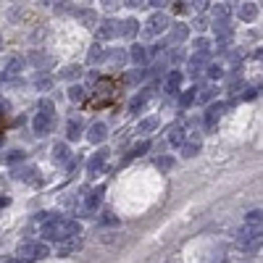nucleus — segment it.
<instances>
[{
	"instance_id": "obj_1",
	"label": "nucleus",
	"mask_w": 263,
	"mask_h": 263,
	"mask_svg": "<svg viewBox=\"0 0 263 263\" xmlns=\"http://www.w3.org/2000/svg\"><path fill=\"white\" fill-rule=\"evenodd\" d=\"M79 232H82V226L74 219H50V221L42 224L40 234L45 239H53V242H66V239H71V237H79Z\"/></svg>"
},
{
	"instance_id": "obj_2",
	"label": "nucleus",
	"mask_w": 263,
	"mask_h": 263,
	"mask_svg": "<svg viewBox=\"0 0 263 263\" xmlns=\"http://www.w3.org/2000/svg\"><path fill=\"white\" fill-rule=\"evenodd\" d=\"M50 250L45 242H32V239H24L19 247H16V258L19 260H40V258H48Z\"/></svg>"
},
{
	"instance_id": "obj_3",
	"label": "nucleus",
	"mask_w": 263,
	"mask_h": 263,
	"mask_svg": "<svg viewBox=\"0 0 263 263\" xmlns=\"http://www.w3.org/2000/svg\"><path fill=\"white\" fill-rule=\"evenodd\" d=\"M229 108V106H224V103H211L208 111H205V116H203V124H205V132H213L216 129V124H219V119L224 116V111Z\"/></svg>"
},
{
	"instance_id": "obj_4",
	"label": "nucleus",
	"mask_w": 263,
	"mask_h": 263,
	"mask_svg": "<svg viewBox=\"0 0 263 263\" xmlns=\"http://www.w3.org/2000/svg\"><path fill=\"white\" fill-rule=\"evenodd\" d=\"M237 242L245 247H260V226H245V229H239Z\"/></svg>"
},
{
	"instance_id": "obj_5",
	"label": "nucleus",
	"mask_w": 263,
	"mask_h": 263,
	"mask_svg": "<svg viewBox=\"0 0 263 263\" xmlns=\"http://www.w3.org/2000/svg\"><path fill=\"white\" fill-rule=\"evenodd\" d=\"M95 34H98V40H100V42L119 37V21H116V19H106V21H100L98 29H95Z\"/></svg>"
},
{
	"instance_id": "obj_6",
	"label": "nucleus",
	"mask_w": 263,
	"mask_h": 263,
	"mask_svg": "<svg viewBox=\"0 0 263 263\" xmlns=\"http://www.w3.org/2000/svg\"><path fill=\"white\" fill-rule=\"evenodd\" d=\"M168 29V16L161 14V11H155V14H150V19H147V34H161Z\"/></svg>"
},
{
	"instance_id": "obj_7",
	"label": "nucleus",
	"mask_w": 263,
	"mask_h": 263,
	"mask_svg": "<svg viewBox=\"0 0 263 263\" xmlns=\"http://www.w3.org/2000/svg\"><path fill=\"white\" fill-rule=\"evenodd\" d=\"M106 161H108V153L106 150L93 153V158L87 161V174H90V179L98 177V174H103V166H106Z\"/></svg>"
},
{
	"instance_id": "obj_8",
	"label": "nucleus",
	"mask_w": 263,
	"mask_h": 263,
	"mask_svg": "<svg viewBox=\"0 0 263 263\" xmlns=\"http://www.w3.org/2000/svg\"><path fill=\"white\" fill-rule=\"evenodd\" d=\"M208 61H211V55H200V53H195L192 58L187 61V68H190V76L195 79V76H200L203 74V68H208Z\"/></svg>"
},
{
	"instance_id": "obj_9",
	"label": "nucleus",
	"mask_w": 263,
	"mask_h": 263,
	"mask_svg": "<svg viewBox=\"0 0 263 263\" xmlns=\"http://www.w3.org/2000/svg\"><path fill=\"white\" fill-rule=\"evenodd\" d=\"M103 195H106V187H95L93 192H90V195L84 198V205H82V213H93L98 205H100V200H103Z\"/></svg>"
},
{
	"instance_id": "obj_10",
	"label": "nucleus",
	"mask_w": 263,
	"mask_h": 263,
	"mask_svg": "<svg viewBox=\"0 0 263 263\" xmlns=\"http://www.w3.org/2000/svg\"><path fill=\"white\" fill-rule=\"evenodd\" d=\"M106 137H108V127L103 121H95L93 127L87 129V140L93 142V145H100V142H106Z\"/></svg>"
},
{
	"instance_id": "obj_11",
	"label": "nucleus",
	"mask_w": 263,
	"mask_h": 263,
	"mask_svg": "<svg viewBox=\"0 0 263 263\" xmlns=\"http://www.w3.org/2000/svg\"><path fill=\"white\" fill-rule=\"evenodd\" d=\"M53 124H55V116H45V113H37V116H34V121H32V127H34V132H37V134H48V132L53 129Z\"/></svg>"
},
{
	"instance_id": "obj_12",
	"label": "nucleus",
	"mask_w": 263,
	"mask_h": 263,
	"mask_svg": "<svg viewBox=\"0 0 263 263\" xmlns=\"http://www.w3.org/2000/svg\"><path fill=\"white\" fill-rule=\"evenodd\" d=\"M190 37V27L185 24V21H177L174 27H171V32H168V40L174 42V45H179V42H185Z\"/></svg>"
},
{
	"instance_id": "obj_13",
	"label": "nucleus",
	"mask_w": 263,
	"mask_h": 263,
	"mask_svg": "<svg viewBox=\"0 0 263 263\" xmlns=\"http://www.w3.org/2000/svg\"><path fill=\"white\" fill-rule=\"evenodd\" d=\"M74 158V153H71V147H68V142H58L53 147V161L55 163H68Z\"/></svg>"
},
{
	"instance_id": "obj_14",
	"label": "nucleus",
	"mask_w": 263,
	"mask_h": 263,
	"mask_svg": "<svg viewBox=\"0 0 263 263\" xmlns=\"http://www.w3.org/2000/svg\"><path fill=\"white\" fill-rule=\"evenodd\" d=\"M198 153H200V134L192 132L190 140L182 145V155H185V158H192V155H198Z\"/></svg>"
},
{
	"instance_id": "obj_15",
	"label": "nucleus",
	"mask_w": 263,
	"mask_h": 263,
	"mask_svg": "<svg viewBox=\"0 0 263 263\" xmlns=\"http://www.w3.org/2000/svg\"><path fill=\"white\" fill-rule=\"evenodd\" d=\"M182 79H185V74H182V71H177V68H174V71H171V74L166 76V93H168V95H179Z\"/></svg>"
},
{
	"instance_id": "obj_16",
	"label": "nucleus",
	"mask_w": 263,
	"mask_h": 263,
	"mask_svg": "<svg viewBox=\"0 0 263 263\" xmlns=\"http://www.w3.org/2000/svg\"><path fill=\"white\" fill-rule=\"evenodd\" d=\"M127 58L132 63H137V66H142L147 61V48H145V45H132V48L127 50Z\"/></svg>"
},
{
	"instance_id": "obj_17",
	"label": "nucleus",
	"mask_w": 263,
	"mask_h": 263,
	"mask_svg": "<svg viewBox=\"0 0 263 263\" xmlns=\"http://www.w3.org/2000/svg\"><path fill=\"white\" fill-rule=\"evenodd\" d=\"M40 171L34 168V166H21V168H14V179H19V182H37L40 177Z\"/></svg>"
},
{
	"instance_id": "obj_18",
	"label": "nucleus",
	"mask_w": 263,
	"mask_h": 263,
	"mask_svg": "<svg viewBox=\"0 0 263 263\" xmlns=\"http://www.w3.org/2000/svg\"><path fill=\"white\" fill-rule=\"evenodd\" d=\"M213 32H216V42H229L232 37L229 21H213Z\"/></svg>"
},
{
	"instance_id": "obj_19",
	"label": "nucleus",
	"mask_w": 263,
	"mask_h": 263,
	"mask_svg": "<svg viewBox=\"0 0 263 263\" xmlns=\"http://www.w3.org/2000/svg\"><path fill=\"white\" fill-rule=\"evenodd\" d=\"M137 32H140V24H137L134 19H127V21H119V34L121 37H127V40H132V37H137Z\"/></svg>"
},
{
	"instance_id": "obj_20",
	"label": "nucleus",
	"mask_w": 263,
	"mask_h": 263,
	"mask_svg": "<svg viewBox=\"0 0 263 263\" xmlns=\"http://www.w3.org/2000/svg\"><path fill=\"white\" fill-rule=\"evenodd\" d=\"M76 19H79V24L82 27H98V14L93 8H82V11H76Z\"/></svg>"
},
{
	"instance_id": "obj_21",
	"label": "nucleus",
	"mask_w": 263,
	"mask_h": 263,
	"mask_svg": "<svg viewBox=\"0 0 263 263\" xmlns=\"http://www.w3.org/2000/svg\"><path fill=\"white\" fill-rule=\"evenodd\" d=\"M237 16L242 21H253L258 16V3H239L237 6Z\"/></svg>"
},
{
	"instance_id": "obj_22",
	"label": "nucleus",
	"mask_w": 263,
	"mask_h": 263,
	"mask_svg": "<svg viewBox=\"0 0 263 263\" xmlns=\"http://www.w3.org/2000/svg\"><path fill=\"white\" fill-rule=\"evenodd\" d=\"M106 61V50L100 48V45H90V50H87V63L90 66H98Z\"/></svg>"
},
{
	"instance_id": "obj_23",
	"label": "nucleus",
	"mask_w": 263,
	"mask_h": 263,
	"mask_svg": "<svg viewBox=\"0 0 263 263\" xmlns=\"http://www.w3.org/2000/svg\"><path fill=\"white\" fill-rule=\"evenodd\" d=\"M66 140H68V142L82 140V124H79L76 119H71V121L66 124Z\"/></svg>"
},
{
	"instance_id": "obj_24",
	"label": "nucleus",
	"mask_w": 263,
	"mask_h": 263,
	"mask_svg": "<svg viewBox=\"0 0 263 263\" xmlns=\"http://www.w3.org/2000/svg\"><path fill=\"white\" fill-rule=\"evenodd\" d=\"M216 95H219V87H213V84H208V87H198L195 100H198V103H211Z\"/></svg>"
},
{
	"instance_id": "obj_25",
	"label": "nucleus",
	"mask_w": 263,
	"mask_h": 263,
	"mask_svg": "<svg viewBox=\"0 0 263 263\" xmlns=\"http://www.w3.org/2000/svg\"><path fill=\"white\" fill-rule=\"evenodd\" d=\"M232 16V3H216L213 6V19L216 21H229Z\"/></svg>"
},
{
	"instance_id": "obj_26",
	"label": "nucleus",
	"mask_w": 263,
	"mask_h": 263,
	"mask_svg": "<svg viewBox=\"0 0 263 263\" xmlns=\"http://www.w3.org/2000/svg\"><path fill=\"white\" fill-rule=\"evenodd\" d=\"M21 68H24V58H21V55H14V58H8V63H6V76L21 74Z\"/></svg>"
},
{
	"instance_id": "obj_27",
	"label": "nucleus",
	"mask_w": 263,
	"mask_h": 263,
	"mask_svg": "<svg viewBox=\"0 0 263 263\" xmlns=\"http://www.w3.org/2000/svg\"><path fill=\"white\" fill-rule=\"evenodd\" d=\"M34 87H37L40 90V93H48V90H53V76L50 74H37V76H34Z\"/></svg>"
},
{
	"instance_id": "obj_28",
	"label": "nucleus",
	"mask_w": 263,
	"mask_h": 263,
	"mask_svg": "<svg viewBox=\"0 0 263 263\" xmlns=\"http://www.w3.org/2000/svg\"><path fill=\"white\" fill-rule=\"evenodd\" d=\"M168 142L174 145V147H182V145H185V129H182L179 124L168 129Z\"/></svg>"
},
{
	"instance_id": "obj_29",
	"label": "nucleus",
	"mask_w": 263,
	"mask_h": 263,
	"mask_svg": "<svg viewBox=\"0 0 263 263\" xmlns=\"http://www.w3.org/2000/svg\"><path fill=\"white\" fill-rule=\"evenodd\" d=\"M155 129H158V119L155 116H147V119H142L140 124H137V132H140V134H150Z\"/></svg>"
},
{
	"instance_id": "obj_30",
	"label": "nucleus",
	"mask_w": 263,
	"mask_h": 263,
	"mask_svg": "<svg viewBox=\"0 0 263 263\" xmlns=\"http://www.w3.org/2000/svg\"><path fill=\"white\" fill-rule=\"evenodd\" d=\"M150 95H153V87H145L142 93H140V95H137V98H134V100L129 103V111H140V108L145 106V100L150 98Z\"/></svg>"
},
{
	"instance_id": "obj_31",
	"label": "nucleus",
	"mask_w": 263,
	"mask_h": 263,
	"mask_svg": "<svg viewBox=\"0 0 263 263\" xmlns=\"http://www.w3.org/2000/svg\"><path fill=\"white\" fill-rule=\"evenodd\" d=\"M195 95H198V87H192V90H187V93H182V95H179V108H182V111L190 108L192 103H195Z\"/></svg>"
},
{
	"instance_id": "obj_32",
	"label": "nucleus",
	"mask_w": 263,
	"mask_h": 263,
	"mask_svg": "<svg viewBox=\"0 0 263 263\" xmlns=\"http://www.w3.org/2000/svg\"><path fill=\"white\" fill-rule=\"evenodd\" d=\"M106 58H108L113 66H124V61H127V50H124V48H116V50H111Z\"/></svg>"
},
{
	"instance_id": "obj_33",
	"label": "nucleus",
	"mask_w": 263,
	"mask_h": 263,
	"mask_svg": "<svg viewBox=\"0 0 263 263\" xmlns=\"http://www.w3.org/2000/svg\"><path fill=\"white\" fill-rule=\"evenodd\" d=\"M37 108H40V113H45V116H55V106H53V100H48V98H42L37 103Z\"/></svg>"
},
{
	"instance_id": "obj_34",
	"label": "nucleus",
	"mask_w": 263,
	"mask_h": 263,
	"mask_svg": "<svg viewBox=\"0 0 263 263\" xmlns=\"http://www.w3.org/2000/svg\"><path fill=\"white\" fill-rule=\"evenodd\" d=\"M155 166L161 168V171H171V168H174V155H161V158H155Z\"/></svg>"
},
{
	"instance_id": "obj_35",
	"label": "nucleus",
	"mask_w": 263,
	"mask_h": 263,
	"mask_svg": "<svg viewBox=\"0 0 263 263\" xmlns=\"http://www.w3.org/2000/svg\"><path fill=\"white\" fill-rule=\"evenodd\" d=\"M195 53H200V55H211V42L205 40V37H198V40H195Z\"/></svg>"
},
{
	"instance_id": "obj_36",
	"label": "nucleus",
	"mask_w": 263,
	"mask_h": 263,
	"mask_svg": "<svg viewBox=\"0 0 263 263\" xmlns=\"http://www.w3.org/2000/svg\"><path fill=\"white\" fill-rule=\"evenodd\" d=\"M147 150H150V140H142V142H137V145L132 147V155L140 158V155H145Z\"/></svg>"
},
{
	"instance_id": "obj_37",
	"label": "nucleus",
	"mask_w": 263,
	"mask_h": 263,
	"mask_svg": "<svg viewBox=\"0 0 263 263\" xmlns=\"http://www.w3.org/2000/svg\"><path fill=\"white\" fill-rule=\"evenodd\" d=\"M79 76H82V68L79 66H68L61 71V79H79Z\"/></svg>"
},
{
	"instance_id": "obj_38",
	"label": "nucleus",
	"mask_w": 263,
	"mask_h": 263,
	"mask_svg": "<svg viewBox=\"0 0 263 263\" xmlns=\"http://www.w3.org/2000/svg\"><path fill=\"white\" fill-rule=\"evenodd\" d=\"M24 158H27V155L21 153V150H11V153L3 155V161H6V163H19V161H24Z\"/></svg>"
},
{
	"instance_id": "obj_39",
	"label": "nucleus",
	"mask_w": 263,
	"mask_h": 263,
	"mask_svg": "<svg viewBox=\"0 0 263 263\" xmlns=\"http://www.w3.org/2000/svg\"><path fill=\"white\" fill-rule=\"evenodd\" d=\"M221 76H224V68L219 63H208V79L216 82V79H221Z\"/></svg>"
},
{
	"instance_id": "obj_40",
	"label": "nucleus",
	"mask_w": 263,
	"mask_h": 263,
	"mask_svg": "<svg viewBox=\"0 0 263 263\" xmlns=\"http://www.w3.org/2000/svg\"><path fill=\"white\" fill-rule=\"evenodd\" d=\"M260 216H263L260 208H258V211H250V213H247V226H260Z\"/></svg>"
},
{
	"instance_id": "obj_41",
	"label": "nucleus",
	"mask_w": 263,
	"mask_h": 263,
	"mask_svg": "<svg viewBox=\"0 0 263 263\" xmlns=\"http://www.w3.org/2000/svg\"><path fill=\"white\" fill-rule=\"evenodd\" d=\"M68 98H71V100H82L84 98V87H79V84H74V87H68Z\"/></svg>"
},
{
	"instance_id": "obj_42",
	"label": "nucleus",
	"mask_w": 263,
	"mask_h": 263,
	"mask_svg": "<svg viewBox=\"0 0 263 263\" xmlns=\"http://www.w3.org/2000/svg\"><path fill=\"white\" fill-rule=\"evenodd\" d=\"M29 61H32V63H37L40 68H48V66H50V61H48V58H42L40 53H32V55H29Z\"/></svg>"
},
{
	"instance_id": "obj_43",
	"label": "nucleus",
	"mask_w": 263,
	"mask_h": 263,
	"mask_svg": "<svg viewBox=\"0 0 263 263\" xmlns=\"http://www.w3.org/2000/svg\"><path fill=\"white\" fill-rule=\"evenodd\" d=\"M76 168H79V155H74V158H71V161H68V163H66V171H68V177H71V174H74V171H76Z\"/></svg>"
},
{
	"instance_id": "obj_44",
	"label": "nucleus",
	"mask_w": 263,
	"mask_h": 263,
	"mask_svg": "<svg viewBox=\"0 0 263 263\" xmlns=\"http://www.w3.org/2000/svg\"><path fill=\"white\" fill-rule=\"evenodd\" d=\"M103 224H113V226H119V219H116L113 213H106V216H103Z\"/></svg>"
},
{
	"instance_id": "obj_45",
	"label": "nucleus",
	"mask_w": 263,
	"mask_h": 263,
	"mask_svg": "<svg viewBox=\"0 0 263 263\" xmlns=\"http://www.w3.org/2000/svg\"><path fill=\"white\" fill-rule=\"evenodd\" d=\"M103 6H106V11H116L119 8V3H103Z\"/></svg>"
},
{
	"instance_id": "obj_46",
	"label": "nucleus",
	"mask_w": 263,
	"mask_h": 263,
	"mask_svg": "<svg viewBox=\"0 0 263 263\" xmlns=\"http://www.w3.org/2000/svg\"><path fill=\"white\" fill-rule=\"evenodd\" d=\"M8 203H11L8 198H0V208H3V205H8Z\"/></svg>"
},
{
	"instance_id": "obj_47",
	"label": "nucleus",
	"mask_w": 263,
	"mask_h": 263,
	"mask_svg": "<svg viewBox=\"0 0 263 263\" xmlns=\"http://www.w3.org/2000/svg\"><path fill=\"white\" fill-rule=\"evenodd\" d=\"M0 50H3V37H0Z\"/></svg>"
}]
</instances>
